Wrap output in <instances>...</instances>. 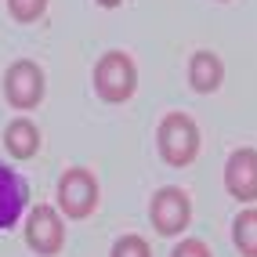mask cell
<instances>
[{
    "label": "cell",
    "mask_w": 257,
    "mask_h": 257,
    "mask_svg": "<svg viewBox=\"0 0 257 257\" xmlns=\"http://www.w3.org/2000/svg\"><path fill=\"white\" fill-rule=\"evenodd\" d=\"M170 257H210V250H207V243H199V239H181Z\"/></svg>",
    "instance_id": "obj_14"
},
{
    "label": "cell",
    "mask_w": 257,
    "mask_h": 257,
    "mask_svg": "<svg viewBox=\"0 0 257 257\" xmlns=\"http://www.w3.org/2000/svg\"><path fill=\"white\" fill-rule=\"evenodd\" d=\"M8 8L19 22H37L47 8V0H8Z\"/></svg>",
    "instance_id": "obj_13"
},
{
    "label": "cell",
    "mask_w": 257,
    "mask_h": 257,
    "mask_svg": "<svg viewBox=\"0 0 257 257\" xmlns=\"http://www.w3.org/2000/svg\"><path fill=\"white\" fill-rule=\"evenodd\" d=\"M29 203V185L15 167L0 163V232L19 225V217Z\"/></svg>",
    "instance_id": "obj_7"
},
{
    "label": "cell",
    "mask_w": 257,
    "mask_h": 257,
    "mask_svg": "<svg viewBox=\"0 0 257 257\" xmlns=\"http://www.w3.org/2000/svg\"><path fill=\"white\" fill-rule=\"evenodd\" d=\"M221 76H225V65H221V58L214 51H196L192 62H188V83H192L196 91L210 94V91H217Z\"/></svg>",
    "instance_id": "obj_9"
},
{
    "label": "cell",
    "mask_w": 257,
    "mask_h": 257,
    "mask_svg": "<svg viewBox=\"0 0 257 257\" xmlns=\"http://www.w3.org/2000/svg\"><path fill=\"white\" fill-rule=\"evenodd\" d=\"M98 4H101V8H116V4H119V0H98Z\"/></svg>",
    "instance_id": "obj_15"
},
{
    "label": "cell",
    "mask_w": 257,
    "mask_h": 257,
    "mask_svg": "<svg viewBox=\"0 0 257 257\" xmlns=\"http://www.w3.org/2000/svg\"><path fill=\"white\" fill-rule=\"evenodd\" d=\"M4 145H8V152L15 160H33L37 156V149H40V131H37V123L33 119H11L8 123V131H4Z\"/></svg>",
    "instance_id": "obj_10"
},
{
    "label": "cell",
    "mask_w": 257,
    "mask_h": 257,
    "mask_svg": "<svg viewBox=\"0 0 257 257\" xmlns=\"http://www.w3.org/2000/svg\"><path fill=\"white\" fill-rule=\"evenodd\" d=\"M156 142H160V156L170 167H188L199 152V131L185 112H170V116H163Z\"/></svg>",
    "instance_id": "obj_1"
},
{
    "label": "cell",
    "mask_w": 257,
    "mask_h": 257,
    "mask_svg": "<svg viewBox=\"0 0 257 257\" xmlns=\"http://www.w3.org/2000/svg\"><path fill=\"white\" fill-rule=\"evenodd\" d=\"M4 94L15 109H37L40 98H44V73L37 62H11L8 73H4Z\"/></svg>",
    "instance_id": "obj_6"
},
{
    "label": "cell",
    "mask_w": 257,
    "mask_h": 257,
    "mask_svg": "<svg viewBox=\"0 0 257 257\" xmlns=\"http://www.w3.org/2000/svg\"><path fill=\"white\" fill-rule=\"evenodd\" d=\"M58 207L65 217H91L94 207H98V181L91 170H83V167H73V170H65L62 181H58Z\"/></svg>",
    "instance_id": "obj_3"
},
{
    "label": "cell",
    "mask_w": 257,
    "mask_h": 257,
    "mask_svg": "<svg viewBox=\"0 0 257 257\" xmlns=\"http://www.w3.org/2000/svg\"><path fill=\"white\" fill-rule=\"evenodd\" d=\"M112 257H152V250L142 235H119L112 246Z\"/></svg>",
    "instance_id": "obj_12"
},
{
    "label": "cell",
    "mask_w": 257,
    "mask_h": 257,
    "mask_svg": "<svg viewBox=\"0 0 257 257\" xmlns=\"http://www.w3.org/2000/svg\"><path fill=\"white\" fill-rule=\"evenodd\" d=\"M26 243L29 250H37L40 257H55L65 243V225L55 207H47V203H40V207H33L29 217H26Z\"/></svg>",
    "instance_id": "obj_5"
},
{
    "label": "cell",
    "mask_w": 257,
    "mask_h": 257,
    "mask_svg": "<svg viewBox=\"0 0 257 257\" xmlns=\"http://www.w3.org/2000/svg\"><path fill=\"white\" fill-rule=\"evenodd\" d=\"M225 185L235 199L253 203L257 199V152L253 149H235L225 163Z\"/></svg>",
    "instance_id": "obj_8"
},
{
    "label": "cell",
    "mask_w": 257,
    "mask_h": 257,
    "mask_svg": "<svg viewBox=\"0 0 257 257\" xmlns=\"http://www.w3.org/2000/svg\"><path fill=\"white\" fill-rule=\"evenodd\" d=\"M232 239L243 257H257V210H243L232 221Z\"/></svg>",
    "instance_id": "obj_11"
},
{
    "label": "cell",
    "mask_w": 257,
    "mask_h": 257,
    "mask_svg": "<svg viewBox=\"0 0 257 257\" xmlns=\"http://www.w3.org/2000/svg\"><path fill=\"white\" fill-rule=\"evenodd\" d=\"M134 83H138V73H134V62L127 51H109V55L98 58V65H94L98 98L119 105V101H127L134 94Z\"/></svg>",
    "instance_id": "obj_2"
},
{
    "label": "cell",
    "mask_w": 257,
    "mask_h": 257,
    "mask_svg": "<svg viewBox=\"0 0 257 257\" xmlns=\"http://www.w3.org/2000/svg\"><path fill=\"white\" fill-rule=\"evenodd\" d=\"M149 217H152V228H156L160 235H178V232L188 228L192 203H188V196L181 192V188L167 185V188H160V192L152 196V203H149Z\"/></svg>",
    "instance_id": "obj_4"
}]
</instances>
